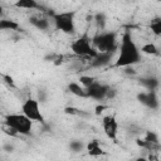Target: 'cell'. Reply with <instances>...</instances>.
Masks as SVG:
<instances>
[{"label": "cell", "instance_id": "31", "mask_svg": "<svg viewBox=\"0 0 161 161\" xmlns=\"http://www.w3.org/2000/svg\"><path fill=\"white\" fill-rule=\"evenodd\" d=\"M38 101L40 102V103H43V102H45V93L43 92V91H39V93H38Z\"/></svg>", "mask_w": 161, "mask_h": 161}, {"label": "cell", "instance_id": "26", "mask_svg": "<svg viewBox=\"0 0 161 161\" xmlns=\"http://www.w3.org/2000/svg\"><path fill=\"white\" fill-rule=\"evenodd\" d=\"M116 96H117V89L109 86V88L107 91V94H106V99H113Z\"/></svg>", "mask_w": 161, "mask_h": 161}, {"label": "cell", "instance_id": "17", "mask_svg": "<svg viewBox=\"0 0 161 161\" xmlns=\"http://www.w3.org/2000/svg\"><path fill=\"white\" fill-rule=\"evenodd\" d=\"M64 113L70 114V116H78V117H89V113H87L77 107H73V106H67L64 108Z\"/></svg>", "mask_w": 161, "mask_h": 161}, {"label": "cell", "instance_id": "20", "mask_svg": "<svg viewBox=\"0 0 161 161\" xmlns=\"http://www.w3.org/2000/svg\"><path fill=\"white\" fill-rule=\"evenodd\" d=\"M79 80H80L82 87H84L86 89H87L88 87H91V86L96 82L94 77H92V75H80V77H79Z\"/></svg>", "mask_w": 161, "mask_h": 161}, {"label": "cell", "instance_id": "4", "mask_svg": "<svg viewBox=\"0 0 161 161\" xmlns=\"http://www.w3.org/2000/svg\"><path fill=\"white\" fill-rule=\"evenodd\" d=\"M92 45L98 53H114L117 49V36L114 31H101L92 39Z\"/></svg>", "mask_w": 161, "mask_h": 161}, {"label": "cell", "instance_id": "5", "mask_svg": "<svg viewBox=\"0 0 161 161\" xmlns=\"http://www.w3.org/2000/svg\"><path fill=\"white\" fill-rule=\"evenodd\" d=\"M5 125L15 128L19 135L21 136H28L30 135L31 132V126H33V121L29 119L25 114H19V113H10V114H6L5 118H4V122Z\"/></svg>", "mask_w": 161, "mask_h": 161}, {"label": "cell", "instance_id": "33", "mask_svg": "<svg viewBox=\"0 0 161 161\" xmlns=\"http://www.w3.org/2000/svg\"><path fill=\"white\" fill-rule=\"evenodd\" d=\"M133 161H148V160H147V157H143V156H140V157H137V158H135Z\"/></svg>", "mask_w": 161, "mask_h": 161}, {"label": "cell", "instance_id": "14", "mask_svg": "<svg viewBox=\"0 0 161 161\" xmlns=\"http://www.w3.org/2000/svg\"><path fill=\"white\" fill-rule=\"evenodd\" d=\"M68 91L77 96V97H80V98H88V94H87V89L84 87H82L80 84L75 83V82H70L68 84Z\"/></svg>", "mask_w": 161, "mask_h": 161}, {"label": "cell", "instance_id": "10", "mask_svg": "<svg viewBox=\"0 0 161 161\" xmlns=\"http://www.w3.org/2000/svg\"><path fill=\"white\" fill-rule=\"evenodd\" d=\"M112 57H113V53H111V52H108V53H98V55L96 58L89 60V67L91 68H104L111 63Z\"/></svg>", "mask_w": 161, "mask_h": 161}, {"label": "cell", "instance_id": "6", "mask_svg": "<svg viewBox=\"0 0 161 161\" xmlns=\"http://www.w3.org/2000/svg\"><path fill=\"white\" fill-rule=\"evenodd\" d=\"M21 111L23 114H25L29 119H31L33 122H40L44 123V117L40 112L39 108V101L34 99V98H28L24 101V103L21 104Z\"/></svg>", "mask_w": 161, "mask_h": 161}, {"label": "cell", "instance_id": "30", "mask_svg": "<svg viewBox=\"0 0 161 161\" xmlns=\"http://www.w3.org/2000/svg\"><path fill=\"white\" fill-rule=\"evenodd\" d=\"M125 73L133 75V74H136V69H133L132 67H126V68H125Z\"/></svg>", "mask_w": 161, "mask_h": 161}, {"label": "cell", "instance_id": "7", "mask_svg": "<svg viewBox=\"0 0 161 161\" xmlns=\"http://www.w3.org/2000/svg\"><path fill=\"white\" fill-rule=\"evenodd\" d=\"M102 125H103V131L106 133V136L117 142V133H118V123H117V119L113 114H108V116H104L102 118Z\"/></svg>", "mask_w": 161, "mask_h": 161}, {"label": "cell", "instance_id": "28", "mask_svg": "<svg viewBox=\"0 0 161 161\" xmlns=\"http://www.w3.org/2000/svg\"><path fill=\"white\" fill-rule=\"evenodd\" d=\"M98 146H101L98 140H91V141L87 143L86 147H87V151H91V150H93V148H96V147H98Z\"/></svg>", "mask_w": 161, "mask_h": 161}, {"label": "cell", "instance_id": "12", "mask_svg": "<svg viewBox=\"0 0 161 161\" xmlns=\"http://www.w3.org/2000/svg\"><path fill=\"white\" fill-rule=\"evenodd\" d=\"M138 83L145 87L147 91H151V92H156V89L158 88V79L156 77H152V75H147V77H141L138 79Z\"/></svg>", "mask_w": 161, "mask_h": 161}, {"label": "cell", "instance_id": "8", "mask_svg": "<svg viewBox=\"0 0 161 161\" xmlns=\"http://www.w3.org/2000/svg\"><path fill=\"white\" fill-rule=\"evenodd\" d=\"M136 97H137V101L141 104H143L145 107H147L150 109H157L158 106H160V102H158V98L156 96V92H151V91L141 92Z\"/></svg>", "mask_w": 161, "mask_h": 161}, {"label": "cell", "instance_id": "2", "mask_svg": "<svg viewBox=\"0 0 161 161\" xmlns=\"http://www.w3.org/2000/svg\"><path fill=\"white\" fill-rule=\"evenodd\" d=\"M52 16V20L54 23V28L57 30H60L64 34H74L75 33V24H74V15L75 11H62V13H48Z\"/></svg>", "mask_w": 161, "mask_h": 161}, {"label": "cell", "instance_id": "24", "mask_svg": "<svg viewBox=\"0 0 161 161\" xmlns=\"http://www.w3.org/2000/svg\"><path fill=\"white\" fill-rule=\"evenodd\" d=\"M1 78H3V82H4L9 88H16V87H15L14 78H13L10 74H1Z\"/></svg>", "mask_w": 161, "mask_h": 161}, {"label": "cell", "instance_id": "16", "mask_svg": "<svg viewBox=\"0 0 161 161\" xmlns=\"http://www.w3.org/2000/svg\"><path fill=\"white\" fill-rule=\"evenodd\" d=\"M0 29L1 30H18L19 29V24L15 20L1 19L0 20Z\"/></svg>", "mask_w": 161, "mask_h": 161}, {"label": "cell", "instance_id": "13", "mask_svg": "<svg viewBox=\"0 0 161 161\" xmlns=\"http://www.w3.org/2000/svg\"><path fill=\"white\" fill-rule=\"evenodd\" d=\"M29 23H30L33 26H35L36 29L43 30V31L48 30V29H49V26H50V23H49V19H48V18L31 16V18L29 19Z\"/></svg>", "mask_w": 161, "mask_h": 161}, {"label": "cell", "instance_id": "11", "mask_svg": "<svg viewBox=\"0 0 161 161\" xmlns=\"http://www.w3.org/2000/svg\"><path fill=\"white\" fill-rule=\"evenodd\" d=\"M14 6L15 8H19V9H28V10L38 9V10L45 11L44 10V6L42 4H39L38 1H35V0H18V1L14 3Z\"/></svg>", "mask_w": 161, "mask_h": 161}, {"label": "cell", "instance_id": "9", "mask_svg": "<svg viewBox=\"0 0 161 161\" xmlns=\"http://www.w3.org/2000/svg\"><path fill=\"white\" fill-rule=\"evenodd\" d=\"M108 88H109L108 84H101L98 82H94L91 87L87 88L88 98H92L96 101H103V99H106V94H107Z\"/></svg>", "mask_w": 161, "mask_h": 161}, {"label": "cell", "instance_id": "15", "mask_svg": "<svg viewBox=\"0 0 161 161\" xmlns=\"http://www.w3.org/2000/svg\"><path fill=\"white\" fill-rule=\"evenodd\" d=\"M93 20H94V23H96V25H97L98 29L103 30V29L106 28V24H107V16H106V14H104L103 11H98V13H96V14L93 15Z\"/></svg>", "mask_w": 161, "mask_h": 161}, {"label": "cell", "instance_id": "32", "mask_svg": "<svg viewBox=\"0 0 161 161\" xmlns=\"http://www.w3.org/2000/svg\"><path fill=\"white\" fill-rule=\"evenodd\" d=\"M4 151H6V152H13V150H14V147L11 146V145H9V143H6V145H4Z\"/></svg>", "mask_w": 161, "mask_h": 161}, {"label": "cell", "instance_id": "25", "mask_svg": "<svg viewBox=\"0 0 161 161\" xmlns=\"http://www.w3.org/2000/svg\"><path fill=\"white\" fill-rule=\"evenodd\" d=\"M87 152H88V155L92 156V157H97V156H103V155H106V151H104L101 146H98V147H96V148H93V150H91V151H87Z\"/></svg>", "mask_w": 161, "mask_h": 161}, {"label": "cell", "instance_id": "18", "mask_svg": "<svg viewBox=\"0 0 161 161\" xmlns=\"http://www.w3.org/2000/svg\"><path fill=\"white\" fill-rule=\"evenodd\" d=\"M140 52L141 53H145V54H150V55L158 54V49H157V47L153 43H146V44H143L140 48Z\"/></svg>", "mask_w": 161, "mask_h": 161}, {"label": "cell", "instance_id": "23", "mask_svg": "<svg viewBox=\"0 0 161 161\" xmlns=\"http://www.w3.org/2000/svg\"><path fill=\"white\" fill-rule=\"evenodd\" d=\"M145 140L148 141V142H152V143H160L158 136L153 131H146L145 132Z\"/></svg>", "mask_w": 161, "mask_h": 161}, {"label": "cell", "instance_id": "1", "mask_svg": "<svg viewBox=\"0 0 161 161\" xmlns=\"http://www.w3.org/2000/svg\"><path fill=\"white\" fill-rule=\"evenodd\" d=\"M141 60V52L132 39L130 30H126L121 38L119 54L113 64L114 68H126L137 64Z\"/></svg>", "mask_w": 161, "mask_h": 161}, {"label": "cell", "instance_id": "21", "mask_svg": "<svg viewBox=\"0 0 161 161\" xmlns=\"http://www.w3.org/2000/svg\"><path fill=\"white\" fill-rule=\"evenodd\" d=\"M1 130H3V132H4L5 135H8V136H10V137H19V136H20L19 132H18L15 128H13V127H10V126H8V125H5V123L1 125Z\"/></svg>", "mask_w": 161, "mask_h": 161}, {"label": "cell", "instance_id": "29", "mask_svg": "<svg viewBox=\"0 0 161 161\" xmlns=\"http://www.w3.org/2000/svg\"><path fill=\"white\" fill-rule=\"evenodd\" d=\"M58 55H59V54H55V53H52V54H48V55H45V57H44V60H47V62H52V63H54V62L57 60V58H58Z\"/></svg>", "mask_w": 161, "mask_h": 161}, {"label": "cell", "instance_id": "3", "mask_svg": "<svg viewBox=\"0 0 161 161\" xmlns=\"http://www.w3.org/2000/svg\"><path fill=\"white\" fill-rule=\"evenodd\" d=\"M70 50L77 57H79V58H89V60L98 55V50L93 48L92 42H91L87 31L70 44Z\"/></svg>", "mask_w": 161, "mask_h": 161}, {"label": "cell", "instance_id": "27", "mask_svg": "<svg viewBox=\"0 0 161 161\" xmlns=\"http://www.w3.org/2000/svg\"><path fill=\"white\" fill-rule=\"evenodd\" d=\"M108 108V106H106V104H97L96 106V108H94V114L96 116H99L101 113H103V111H106Z\"/></svg>", "mask_w": 161, "mask_h": 161}, {"label": "cell", "instance_id": "22", "mask_svg": "<svg viewBox=\"0 0 161 161\" xmlns=\"http://www.w3.org/2000/svg\"><path fill=\"white\" fill-rule=\"evenodd\" d=\"M69 148L73 151V152H80L83 148H84V143L79 140H73L70 141L69 143Z\"/></svg>", "mask_w": 161, "mask_h": 161}, {"label": "cell", "instance_id": "19", "mask_svg": "<svg viewBox=\"0 0 161 161\" xmlns=\"http://www.w3.org/2000/svg\"><path fill=\"white\" fill-rule=\"evenodd\" d=\"M150 29L155 35H161V18H153L150 23Z\"/></svg>", "mask_w": 161, "mask_h": 161}]
</instances>
